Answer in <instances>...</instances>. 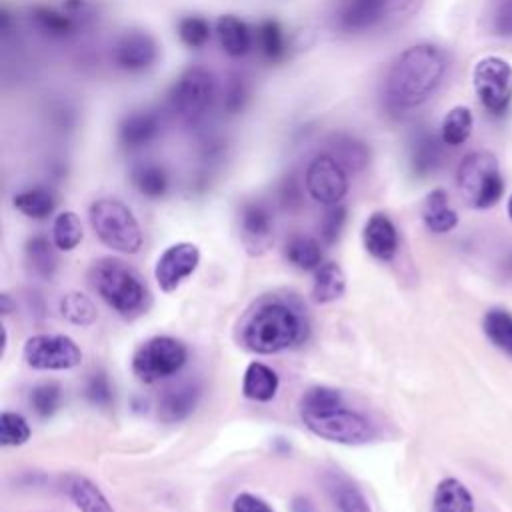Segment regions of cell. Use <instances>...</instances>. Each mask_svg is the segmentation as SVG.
I'll list each match as a JSON object with an SVG mask.
<instances>
[{
    "label": "cell",
    "mask_w": 512,
    "mask_h": 512,
    "mask_svg": "<svg viewBox=\"0 0 512 512\" xmlns=\"http://www.w3.org/2000/svg\"><path fill=\"white\" fill-rule=\"evenodd\" d=\"M448 70L446 52L436 44H414L400 52L384 76V102L406 112L422 106L442 84Z\"/></svg>",
    "instance_id": "6da1fadb"
},
{
    "label": "cell",
    "mask_w": 512,
    "mask_h": 512,
    "mask_svg": "<svg viewBox=\"0 0 512 512\" xmlns=\"http://www.w3.org/2000/svg\"><path fill=\"white\" fill-rule=\"evenodd\" d=\"M304 310L286 298H264L246 316L240 340L254 354H278L306 338Z\"/></svg>",
    "instance_id": "7a4b0ae2"
},
{
    "label": "cell",
    "mask_w": 512,
    "mask_h": 512,
    "mask_svg": "<svg viewBox=\"0 0 512 512\" xmlns=\"http://www.w3.org/2000/svg\"><path fill=\"white\" fill-rule=\"evenodd\" d=\"M88 280L94 292L120 316L132 318L150 306V292L142 276L120 258H98L88 270Z\"/></svg>",
    "instance_id": "3957f363"
},
{
    "label": "cell",
    "mask_w": 512,
    "mask_h": 512,
    "mask_svg": "<svg viewBox=\"0 0 512 512\" xmlns=\"http://www.w3.org/2000/svg\"><path fill=\"white\" fill-rule=\"evenodd\" d=\"M88 220L96 238L120 254H136L144 244V234L134 212L118 198H98L88 208Z\"/></svg>",
    "instance_id": "277c9868"
},
{
    "label": "cell",
    "mask_w": 512,
    "mask_h": 512,
    "mask_svg": "<svg viewBox=\"0 0 512 512\" xmlns=\"http://www.w3.org/2000/svg\"><path fill=\"white\" fill-rule=\"evenodd\" d=\"M456 184L466 204L474 208L494 206L504 192V180L496 156L486 150L466 154L458 164Z\"/></svg>",
    "instance_id": "5b68a950"
},
{
    "label": "cell",
    "mask_w": 512,
    "mask_h": 512,
    "mask_svg": "<svg viewBox=\"0 0 512 512\" xmlns=\"http://www.w3.org/2000/svg\"><path fill=\"white\" fill-rule=\"evenodd\" d=\"M186 360L188 348L182 340L174 336H152L134 350L130 366L140 382L154 384L180 372Z\"/></svg>",
    "instance_id": "8992f818"
},
{
    "label": "cell",
    "mask_w": 512,
    "mask_h": 512,
    "mask_svg": "<svg viewBox=\"0 0 512 512\" xmlns=\"http://www.w3.org/2000/svg\"><path fill=\"white\" fill-rule=\"evenodd\" d=\"M216 96V80L210 70L202 66L186 68L170 90V106L180 120L194 124L210 108Z\"/></svg>",
    "instance_id": "52a82bcc"
},
{
    "label": "cell",
    "mask_w": 512,
    "mask_h": 512,
    "mask_svg": "<svg viewBox=\"0 0 512 512\" xmlns=\"http://www.w3.org/2000/svg\"><path fill=\"white\" fill-rule=\"evenodd\" d=\"M304 426L318 438L344 444V446H362L376 438L374 424L356 410L346 406L332 410L320 416H300Z\"/></svg>",
    "instance_id": "ba28073f"
},
{
    "label": "cell",
    "mask_w": 512,
    "mask_h": 512,
    "mask_svg": "<svg viewBox=\"0 0 512 512\" xmlns=\"http://www.w3.org/2000/svg\"><path fill=\"white\" fill-rule=\"evenodd\" d=\"M24 362L34 370H72L82 362L80 346L66 334H34L24 342Z\"/></svg>",
    "instance_id": "9c48e42d"
},
{
    "label": "cell",
    "mask_w": 512,
    "mask_h": 512,
    "mask_svg": "<svg viewBox=\"0 0 512 512\" xmlns=\"http://www.w3.org/2000/svg\"><path fill=\"white\" fill-rule=\"evenodd\" d=\"M474 90L490 114H502L512 102V66L500 56H486L476 62L472 74Z\"/></svg>",
    "instance_id": "30bf717a"
},
{
    "label": "cell",
    "mask_w": 512,
    "mask_h": 512,
    "mask_svg": "<svg viewBox=\"0 0 512 512\" xmlns=\"http://www.w3.org/2000/svg\"><path fill=\"white\" fill-rule=\"evenodd\" d=\"M304 186L308 196L318 204H340L350 188L348 170L330 152H322L306 166Z\"/></svg>",
    "instance_id": "8fae6325"
},
{
    "label": "cell",
    "mask_w": 512,
    "mask_h": 512,
    "mask_svg": "<svg viewBox=\"0 0 512 512\" xmlns=\"http://www.w3.org/2000/svg\"><path fill=\"white\" fill-rule=\"evenodd\" d=\"M200 264V248L192 242H176L164 248L154 264V280L166 294L174 292Z\"/></svg>",
    "instance_id": "7c38bea8"
},
{
    "label": "cell",
    "mask_w": 512,
    "mask_h": 512,
    "mask_svg": "<svg viewBox=\"0 0 512 512\" xmlns=\"http://www.w3.org/2000/svg\"><path fill=\"white\" fill-rule=\"evenodd\" d=\"M160 56L156 38L146 30H128L112 46V62L128 74L150 70Z\"/></svg>",
    "instance_id": "4fadbf2b"
},
{
    "label": "cell",
    "mask_w": 512,
    "mask_h": 512,
    "mask_svg": "<svg viewBox=\"0 0 512 512\" xmlns=\"http://www.w3.org/2000/svg\"><path fill=\"white\" fill-rule=\"evenodd\" d=\"M238 236L250 256H260L272 246L274 216L264 202L250 200L240 206Z\"/></svg>",
    "instance_id": "5bb4252c"
},
{
    "label": "cell",
    "mask_w": 512,
    "mask_h": 512,
    "mask_svg": "<svg viewBox=\"0 0 512 512\" xmlns=\"http://www.w3.org/2000/svg\"><path fill=\"white\" fill-rule=\"evenodd\" d=\"M362 244L372 258L380 262L394 260L400 238L392 218L384 212H372L362 228Z\"/></svg>",
    "instance_id": "9a60e30c"
},
{
    "label": "cell",
    "mask_w": 512,
    "mask_h": 512,
    "mask_svg": "<svg viewBox=\"0 0 512 512\" xmlns=\"http://www.w3.org/2000/svg\"><path fill=\"white\" fill-rule=\"evenodd\" d=\"M200 400V386L196 382H180L170 386L158 398V418L166 424L186 420Z\"/></svg>",
    "instance_id": "2e32d148"
},
{
    "label": "cell",
    "mask_w": 512,
    "mask_h": 512,
    "mask_svg": "<svg viewBox=\"0 0 512 512\" xmlns=\"http://www.w3.org/2000/svg\"><path fill=\"white\" fill-rule=\"evenodd\" d=\"M160 134V118L150 110H134L118 124V140L126 148H142Z\"/></svg>",
    "instance_id": "e0dca14e"
},
{
    "label": "cell",
    "mask_w": 512,
    "mask_h": 512,
    "mask_svg": "<svg viewBox=\"0 0 512 512\" xmlns=\"http://www.w3.org/2000/svg\"><path fill=\"white\" fill-rule=\"evenodd\" d=\"M216 34L222 50L230 58H242L254 46V32L242 18L234 14H222L216 20Z\"/></svg>",
    "instance_id": "ac0fdd59"
},
{
    "label": "cell",
    "mask_w": 512,
    "mask_h": 512,
    "mask_svg": "<svg viewBox=\"0 0 512 512\" xmlns=\"http://www.w3.org/2000/svg\"><path fill=\"white\" fill-rule=\"evenodd\" d=\"M388 0H346L340 8V26L348 32L374 28L386 12Z\"/></svg>",
    "instance_id": "d6986e66"
},
{
    "label": "cell",
    "mask_w": 512,
    "mask_h": 512,
    "mask_svg": "<svg viewBox=\"0 0 512 512\" xmlns=\"http://www.w3.org/2000/svg\"><path fill=\"white\" fill-rule=\"evenodd\" d=\"M442 138H436L432 132L422 130L412 138L410 144V168L416 176H428L436 172L442 164Z\"/></svg>",
    "instance_id": "ffe728a7"
},
{
    "label": "cell",
    "mask_w": 512,
    "mask_h": 512,
    "mask_svg": "<svg viewBox=\"0 0 512 512\" xmlns=\"http://www.w3.org/2000/svg\"><path fill=\"white\" fill-rule=\"evenodd\" d=\"M280 388V378L264 362H250L242 378V394L252 402H270Z\"/></svg>",
    "instance_id": "44dd1931"
},
{
    "label": "cell",
    "mask_w": 512,
    "mask_h": 512,
    "mask_svg": "<svg viewBox=\"0 0 512 512\" xmlns=\"http://www.w3.org/2000/svg\"><path fill=\"white\" fill-rule=\"evenodd\" d=\"M24 258L30 274L40 280H52V276L58 270L56 244L42 234L28 238L24 246Z\"/></svg>",
    "instance_id": "7402d4cb"
},
{
    "label": "cell",
    "mask_w": 512,
    "mask_h": 512,
    "mask_svg": "<svg viewBox=\"0 0 512 512\" xmlns=\"http://www.w3.org/2000/svg\"><path fill=\"white\" fill-rule=\"evenodd\" d=\"M422 220L434 234H446L458 224V214L448 202V194L442 188L432 190L422 204Z\"/></svg>",
    "instance_id": "603a6c76"
},
{
    "label": "cell",
    "mask_w": 512,
    "mask_h": 512,
    "mask_svg": "<svg viewBox=\"0 0 512 512\" xmlns=\"http://www.w3.org/2000/svg\"><path fill=\"white\" fill-rule=\"evenodd\" d=\"M346 292V274L338 262H322L314 270L312 300L316 304H330Z\"/></svg>",
    "instance_id": "cb8c5ba5"
},
{
    "label": "cell",
    "mask_w": 512,
    "mask_h": 512,
    "mask_svg": "<svg viewBox=\"0 0 512 512\" xmlns=\"http://www.w3.org/2000/svg\"><path fill=\"white\" fill-rule=\"evenodd\" d=\"M66 492L80 512H116L98 484L86 476L72 474L66 482Z\"/></svg>",
    "instance_id": "d4e9b609"
},
{
    "label": "cell",
    "mask_w": 512,
    "mask_h": 512,
    "mask_svg": "<svg viewBox=\"0 0 512 512\" xmlns=\"http://www.w3.org/2000/svg\"><path fill=\"white\" fill-rule=\"evenodd\" d=\"M12 204L26 218L46 220L48 216L54 214V210L58 206V198L50 188L34 186V188H26V190H20L18 194H14Z\"/></svg>",
    "instance_id": "484cf974"
},
{
    "label": "cell",
    "mask_w": 512,
    "mask_h": 512,
    "mask_svg": "<svg viewBox=\"0 0 512 512\" xmlns=\"http://www.w3.org/2000/svg\"><path fill=\"white\" fill-rule=\"evenodd\" d=\"M30 18H32L34 26L50 38H66V36L74 34V30L78 28V20H80L68 8L58 10L52 6H34Z\"/></svg>",
    "instance_id": "4316f807"
},
{
    "label": "cell",
    "mask_w": 512,
    "mask_h": 512,
    "mask_svg": "<svg viewBox=\"0 0 512 512\" xmlns=\"http://www.w3.org/2000/svg\"><path fill=\"white\" fill-rule=\"evenodd\" d=\"M434 512H474L468 488L456 478H444L434 492Z\"/></svg>",
    "instance_id": "83f0119b"
},
{
    "label": "cell",
    "mask_w": 512,
    "mask_h": 512,
    "mask_svg": "<svg viewBox=\"0 0 512 512\" xmlns=\"http://www.w3.org/2000/svg\"><path fill=\"white\" fill-rule=\"evenodd\" d=\"M132 184L142 196L156 200L168 192L170 178L162 164L142 162V164L134 166V170H132Z\"/></svg>",
    "instance_id": "f1b7e54d"
},
{
    "label": "cell",
    "mask_w": 512,
    "mask_h": 512,
    "mask_svg": "<svg viewBox=\"0 0 512 512\" xmlns=\"http://www.w3.org/2000/svg\"><path fill=\"white\" fill-rule=\"evenodd\" d=\"M284 256L298 270H316L322 264V246L312 236L294 234L284 244Z\"/></svg>",
    "instance_id": "f546056e"
},
{
    "label": "cell",
    "mask_w": 512,
    "mask_h": 512,
    "mask_svg": "<svg viewBox=\"0 0 512 512\" xmlns=\"http://www.w3.org/2000/svg\"><path fill=\"white\" fill-rule=\"evenodd\" d=\"M348 172H360L370 162V150L368 146L350 136V134H336L332 140V152H330Z\"/></svg>",
    "instance_id": "4dcf8cb0"
},
{
    "label": "cell",
    "mask_w": 512,
    "mask_h": 512,
    "mask_svg": "<svg viewBox=\"0 0 512 512\" xmlns=\"http://www.w3.org/2000/svg\"><path fill=\"white\" fill-rule=\"evenodd\" d=\"M254 42L258 46V50L262 52V56L270 62H278L286 56V50H288V42H286V34H284V28L268 18V20H262L258 26H256V32H254Z\"/></svg>",
    "instance_id": "1f68e13d"
},
{
    "label": "cell",
    "mask_w": 512,
    "mask_h": 512,
    "mask_svg": "<svg viewBox=\"0 0 512 512\" xmlns=\"http://www.w3.org/2000/svg\"><path fill=\"white\" fill-rule=\"evenodd\" d=\"M58 310L66 322L80 326V328L92 326L98 318L96 304L86 294L74 292V290L62 294V298L58 302Z\"/></svg>",
    "instance_id": "d6a6232c"
},
{
    "label": "cell",
    "mask_w": 512,
    "mask_h": 512,
    "mask_svg": "<svg viewBox=\"0 0 512 512\" xmlns=\"http://www.w3.org/2000/svg\"><path fill=\"white\" fill-rule=\"evenodd\" d=\"M474 118L468 106H454L446 112L442 126H440V138L446 146H462L470 134H472Z\"/></svg>",
    "instance_id": "836d02e7"
},
{
    "label": "cell",
    "mask_w": 512,
    "mask_h": 512,
    "mask_svg": "<svg viewBox=\"0 0 512 512\" xmlns=\"http://www.w3.org/2000/svg\"><path fill=\"white\" fill-rule=\"evenodd\" d=\"M344 406L340 390L330 386H312L300 398V416H320Z\"/></svg>",
    "instance_id": "e575fe53"
},
{
    "label": "cell",
    "mask_w": 512,
    "mask_h": 512,
    "mask_svg": "<svg viewBox=\"0 0 512 512\" xmlns=\"http://www.w3.org/2000/svg\"><path fill=\"white\" fill-rule=\"evenodd\" d=\"M84 238V228L80 222V216L72 210H64L54 218L52 224V242L58 250L70 252L74 250Z\"/></svg>",
    "instance_id": "d590c367"
},
{
    "label": "cell",
    "mask_w": 512,
    "mask_h": 512,
    "mask_svg": "<svg viewBox=\"0 0 512 512\" xmlns=\"http://www.w3.org/2000/svg\"><path fill=\"white\" fill-rule=\"evenodd\" d=\"M28 404L38 418H50L62 404V388L54 380L36 384L28 394Z\"/></svg>",
    "instance_id": "8d00e7d4"
},
{
    "label": "cell",
    "mask_w": 512,
    "mask_h": 512,
    "mask_svg": "<svg viewBox=\"0 0 512 512\" xmlns=\"http://www.w3.org/2000/svg\"><path fill=\"white\" fill-rule=\"evenodd\" d=\"M176 34L180 38V42L186 46V48H192V50H198L202 46L208 44L210 40V34H212V26L210 22L200 16V14H188V16H182L176 24Z\"/></svg>",
    "instance_id": "74e56055"
},
{
    "label": "cell",
    "mask_w": 512,
    "mask_h": 512,
    "mask_svg": "<svg viewBox=\"0 0 512 512\" xmlns=\"http://www.w3.org/2000/svg\"><path fill=\"white\" fill-rule=\"evenodd\" d=\"M484 334L500 350L512 356V314L506 310H490L484 316Z\"/></svg>",
    "instance_id": "f35d334b"
},
{
    "label": "cell",
    "mask_w": 512,
    "mask_h": 512,
    "mask_svg": "<svg viewBox=\"0 0 512 512\" xmlns=\"http://www.w3.org/2000/svg\"><path fill=\"white\" fill-rule=\"evenodd\" d=\"M32 428L28 420L12 410H4L0 414V444L2 446H22L30 440Z\"/></svg>",
    "instance_id": "ab89813d"
},
{
    "label": "cell",
    "mask_w": 512,
    "mask_h": 512,
    "mask_svg": "<svg viewBox=\"0 0 512 512\" xmlns=\"http://www.w3.org/2000/svg\"><path fill=\"white\" fill-rule=\"evenodd\" d=\"M332 492L340 512H372L368 498L356 484L348 480H340L332 486Z\"/></svg>",
    "instance_id": "60d3db41"
},
{
    "label": "cell",
    "mask_w": 512,
    "mask_h": 512,
    "mask_svg": "<svg viewBox=\"0 0 512 512\" xmlns=\"http://www.w3.org/2000/svg\"><path fill=\"white\" fill-rule=\"evenodd\" d=\"M84 396L90 404L98 408H108L114 402V390L110 384V378L104 370H96L88 376L84 386Z\"/></svg>",
    "instance_id": "b9f144b4"
},
{
    "label": "cell",
    "mask_w": 512,
    "mask_h": 512,
    "mask_svg": "<svg viewBox=\"0 0 512 512\" xmlns=\"http://www.w3.org/2000/svg\"><path fill=\"white\" fill-rule=\"evenodd\" d=\"M488 26L500 38H512V0H490Z\"/></svg>",
    "instance_id": "7bdbcfd3"
},
{
    "label": "cell",
    "mask_w": 512,
    "mask_h": 512,
    "mask_svg": "<svg viewBox=\"0 0 512 512\" xmlns=\"http://www.w3.org/2000/svg\"><path fill=\"white\" fill-rule=\"evenodd\" d=\"M346 224V208L342 204H334V206H328V210L324 212L322 216V222H320V238L326 246L334 244L338 238H340V232Z\"/></svg>",
    "instance_id": "ee69618b"
},
{
    "label": "cell",
    "mask_w": 512,
    "mask_h": 512,
    "mask_svg": "<svg viewBox=\"0 0 512 512\" xmlns=\"http://www.w3.org/2000/svg\"><path fill=\"white\" fill-rule=\"evenodd\" d=\"M232 512H274L272 506L252 492H240L232 500Z\"/></svg>",
    "instance_id": "f6af8a7d"
},
{
    "label": "cell",
    "mask_w": 512,
    "mask_h": 512,
    "mask_svg": "<svg viewBox=\"0 0 512 512\" xmlns=\"http://www.w3.org/2000/svg\"><path fill=\"white\" fill-rule=\"evenodd\" d=\"M246 98H248V90H246L242 78H232V82L228 84V88L224 92V106H226V110L230 114L242 110Z\"/></svg>",
    "instance_id": "bcb514c9"
},
{
    "label": "cell",
    "mask_w": 512,
    "mask_h": 512,
    "mask_svg": "<svg viewBox=\"0 0 512 512\" xmlns=\"http://www.w3.org/2000/svg\"><path fill=\"white\" fill-rule=\"evenodd\" d=\"M290 510L292 512H314V504L306 496H294Z\"/></svg>",
    "instance_id": "7dc6e473"
},
{
    "label": "cell",
    "mask_w": 512,
    "mask_h": 512,
    "mask_svg": "<svg viewBox=\"0 0 512 512\" xmlns=\"http://www.w3.org/2000/svg\"><path fill=\"white\" fill-rule=\"evenodd\" d=\"M0 302H2V314H10V308H12L10 296H8V294H2V296H0Z\"/></svg>",
    "instance_id": "c3c4849f"
},
{
    "label": "cell",
    "mask_w": 512,
    "mask_h": 512,
    "mask_svg": "<svg viewBox=\"0 0 512 512\" xmlns=\"http://www.w3.org/2000/svg\"><path fill=\"white\" fill-rule=\"evenodd\" d=\"M6 348H8V330L6 326H2V356L6 354Z\"/></svg>",
    "instance_id": "681fc988"
},
{
    "label": "cell",
    "mask_w": 512,
    "mask_h": 512,
    "mask_svg": "<svg viewBox=\"0 0 512 512\" xmlns=\"http://www.w3.org/2000/svg\"><path fill=\"white\" fill-rule=\"evenodd\" d=\"M504 268H506V272L512 276V256H510V258L504 262Z\"/></svg>",
    "instance_id": "f907efd6"
},
{
    "label": "cell",
    "mask_w": 512,
    "mask_h": 512,
    "mask_svg": "<svg viewBox=\"0 0 512 512\" xmlns=\"http://www.w3.org/2000/svg\"><path fill=\"white\" fill-rule=\"evenodd\" d=\"M508 214H510V218H512V196H510V200H508Z\"/></svg>",
    "instance_id": "816d5d0a"
}]
</instances>
